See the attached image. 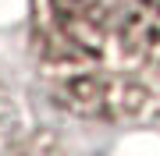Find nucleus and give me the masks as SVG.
<instances>
[{"mask_svg":"<svg viewBox=\"0 0 160 156\" xmlns=\"http://www.w3.org/2000/svg\"><path fill=\"white\" fill-rule=\"evenodd\" d=\"M36 68L61 110L160 121V0H39Z\"/></svg>","mask_w":160,"mask_h":156,"instance_id":"obj_1","label":"nucleus"},{"mask_svg":"<svg viewBox=\"0 0 160 156\" xmlns=\"http://www.w3.org/2000/svg\"><path fill=\"white\" fill-rule=\"evenodd\" d=\"M11 124H14V106L7 103L4 92H0V145H4V135L11 131Z\"/></svg>","mask_w":160,"mask_h":156,"instance_id":"obj_2","label":"nucleus"}]
</instances>
